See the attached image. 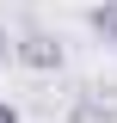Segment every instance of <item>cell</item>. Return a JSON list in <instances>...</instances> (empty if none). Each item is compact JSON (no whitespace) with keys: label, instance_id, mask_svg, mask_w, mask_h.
Instances as JSON below:
<instances>
[{"label":"cell","instance_id":"cell-1","mask_svg":"<svg viewBox=\"0 0 117 123\" xmlns=\"http://www.w3.org/2000/svg\"><path fill=\"white\" fill-rule=\"evenodd\" d=\"M13 62H25L31 74H56L62 68V43L49 37V31H25V37L13 43Z\"/></svg>","mask_w":117,"mask_h":123},{"label":"cell","instance_id":"cell-4","mask_svg":"<svg viewBox=\"0 0 117 123\" xmlns=\"http://www.w3.org/2000/svg\"><path fill=\"white\" fill-rule=\"evenodd\" d=\"M0 123H25V117H19V105H13V98H0Z\"/></svg>","mask_w":117,"mask_h":123},{"label":"cell","instance_id":"cell-5","mask_svg":"<svg viewBox=\"0 0 117 123\" xmlns=\"http://www.w3.org/2000/svg\"><path fill=\"white\" fill-rule=\"evenodd\" d=\"M6 62H13V43H6V31H0V68H6Z\"/></svg>","mask_w":117,"mask_h":123},{"label":"cell","instance_id":"cell-2","mask_svg":"<svg viewBox=\"0 0 117 123\" xmlns=\"http://www.w3.org/2000/svg\"><path fill=\"white\" fill-rule=\"evenodd\" d=\"M86 25H92V37H99L105 49H117V0H99L86 12Z\"/></svg>","mask_w":117,"mask_h":123},{"label":"cell","instance_id":"cell-3","mask_svg":"<svg viewBox=\"0 0 117 123\" xmlns=\"http://www.w3.org/2000/svg\"><path fill=\"white\" fill-rule=\"evenodd\" d=\"M68 123H111V105H105V98H74V111H68Z\"/></svg>","mask_w":117,"mask_h":123}]
</instances>
